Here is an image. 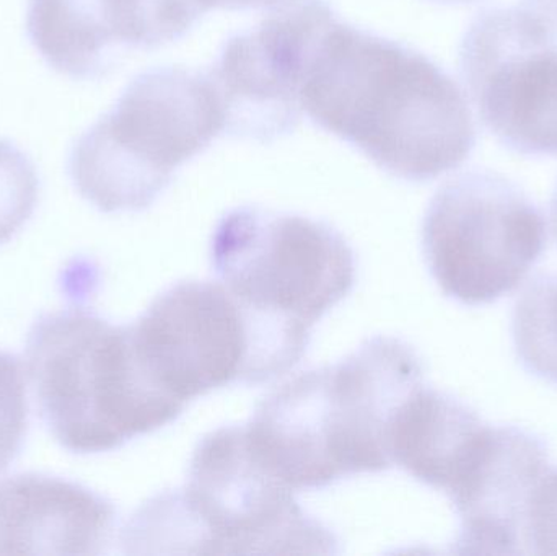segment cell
Returning <instances> with one entry per match:
<instances>
[{"label": "cell", "instance_id": "3957f363", "mask_svg": "<svg viewBox=\"0 0 557 556\" xmlns=\"http://www.w3.org/2000/svg\"><path fill=\"white\" fill-rule=\"evenodd\" d=\"M211 258L250 323L258 384L300 362L314 323L356 283L347 242L301 215L235 209L212 235Z\"/></svg>", "mask_w": 557, "mask_h": 556}, {"label": "cell", "instance_id": "ac0fdd59", "mask_svg": "<svg viewBox=\"0 0 557 556\" xmlns=\"http://www.w3.org/2000/svg\"><path fill=\"white\" fill-rule=\"evenodd\" d=\"M527 554L557 555V469L552 467L540 482L530 506Z\"/></svg>", "mask_w": 557, "mask_h": 556}, {"label": "cell", "instance_id": "9c48e42d", "mask_svg": "<svg viewBox=\"0 0 557 556\" xmlns=\"http://www.w3.org/2000/svg\"><path fill=\"white\" fill-rule=\"evenodd\" d=\"M461 69L486 126L504 143L557 156V41L539 13L497 10L463 41Z\"/></svg>", "mask_w": 557, "mask_h": 556}, {"label": "cell", "instance_id": "4fadbf2b", "mask_svg": "<svg viewBox=\"0 0 557 556\" xmlns=\"http://www.w3.org/2000/svg\"><path fill=\"white\" fill-rule=\"evenodd\" d=\"M114 506L58 477L22 473L0 483V555H100Z\"/></svg>", "mask_w": 557, "mask_h": 556}, {"label": "cell", "instance_id": "7a4b0ae2", "mask_svg": "<svg viewBox=\"0 0 557 556\" xmlns=\"http://www.w3.org/2000/svg\"><path fill=\"white\" fill-rule=\"evenodd\" d=\"M421 359L376 336L334 366L300 372L268 395L245 427L258 462L292 492L393 466L388 428L422 384Z\"/></svg>", "mask_w": 557, "mask_h": 556}, {"label": "cell", "instance_id": "7c38bea8", "mask_svg": "<svg viewBox=\"0 0 557 556\" xmlns=\"http://www.w3.org/2000/svg\"><path fill=\"white\" fill-rule=\"evenodd\" d=\"M548 470L539 440L517 428H494L483 459L451 498L461 521L458 554H527L530 506Z\"/></svg>", "mask_w": 557, "mask_h": 556}, {"label": "cell", "instance_id": "e0dca14e", "mask_svg": "<svg viewBox=\"0 0 557 556\" xmlns=\"http://www.w3.org/2000/svg\"><path fill=\"white\" fill-rule=\"evenodd\" d=\"M28 433V398L22 365L0 351V475L22 450Z\"/></svg>", "mask_w": 557, "mask_h": 556}, {"label": "cell", "instance_id": "ba28073f", "mask_svg": "<svg viewBox=\"0 0 557 556\" xmlns=\"http://www.w3.org/2000/svg\"><path fill=\"white\" fill-rule=\"evenodd\" d=\"M334 22L326 0H282L255 28L225 42L208 72L224 107L225 133L273 143L297 129L305 77Z\"/></svg>", "mask_w": 557, "mask_h": 556}, {"label": "cell", "instance_id": "44dd1931", "mask_svg": "<svg viewBox=\"0 0 557 556\" xmlns=\"http://www.w3.org/2000/svg\"><path fill=\"white\" fill-rule=\"evenodd\" d=\"M445 2H471V0H445Z\"/></svg>", "mask_w": 557, "mask_h": 556}, {"label": "cell", "instance_id": "ffe728a7", "mask_svg": "<svg viewBox=\"0 0 557 556\" xmlns=\"http://www.w3.org/2000/svg\"><path fill=\"white\" fill-rule=\"evenodd\" d=\"M552 231H553V237H555V242L557 244V191H556L555 199H553Z\"/></svg>", "mask_w": 557, "mask_h": 556}, {"label": "cell", "instance_id": "6da1fadb", "mask_svg": "<svg viewBox=\"0 0 557 556\" xmlns=\"http://www.w3.org/2000/svg\"><path fill=\"white\" fill-rule=\"evenodd\" d=\"M301 108L408 182L457 169L474 146L470 104L450 75L421 52L337 20L308 69Z\"/></svg>", "mask_w": 557, "mask_h": 556}, {"label": "cell", "instance_id": "d6986e66", "mask_svg": "<svg viewBox=\"0 0 557 556\" xmlns=\"http://www.w3.org/2000/svg\"><path fill=\"white\" fill-rule=\"evenodd\" d=\"M282 0H202L206 9H224V10H248L263 9V7H274Z\"/></svg>", "mask_w": 557, "mask_h": 556}, {"label": "cell", "instance_id": "52a82bcc", "mask_svg": "<svg viewBox=\"0 0 557 556\" xmlns=\"http://www.w3.org/2000/svg\"><path fill=\"white\" fill-rule=\"evenodd\" d=\"M545 237L542 214L506 180L487 173L445 183L422 227L432 276L467 306L516 291L542 255Z\"/></svg>", "mask_w": 557, "mask_h": 556}, {"label": "cell", "instance_id": "8fae6325", "mask_svg": "<svg viewBox=\"0 0 557 556\" xmlns=\"http://www.w3.org/2000/svg\"><path fill=\"white\" fill-rule=\"evenodd\" d=\"M206 12L202 0H28L26 32L54 71L91 81L131 49L182 38Z\"/></svg>", "mask_w": 557, "mask_h": 556}, {"label": "cell", "instance_id": "277c9868", "mask_svg": "<svg viewBox=\"0 0 557 556\" xmlns=\"http://www.w3.org/2000/svg\"><path fill=\"white\" fill-rule=\"evenodd\" d=\"M26 366L46 427L72 453L116 449L185 410L150 378L131 325L85 309L41 317L29 332Z\"/></svg>", "mask_w": 557, "mask_h": 556}, {"label": "cell", "instance_id": "8992f818", "mask_svg": "<svg viewBox=\"0 0 557 556\" xmlns=\"http://www.w3.org/2000/svg\"><path fill=\"white\" fill-rule=\"evenodd\" d=\"M222 133L225 111L209 74L150 69L78 137L69 173L78 193L100 211H143L183 163Z\"/></svg>", "mask_w": 557, "mask_h": 556}, {"label": "cell", "instance_id": "2e32d148", "mask_svg": "<svg viewBox=\"0 0 557 556\" xmlns=\"http://www.w3.org/2000/svg\"><path fill=\"white\" fill-rule=\"evenodd\" d=\"M39 178L28 156L0 139V244L9 242L35 212Z\"/></svg>", "mask_w": 557, "mask_h": 556}, {"label": "cell", "instance_id": "30bf717a", "mask_svg": "<svg viewBox=\"0 0 557 556\" xmlns=\"http://www.w3.org/2000/svg\"><path fill=\"white\" fill-rule=\"evenodd\" d=\"M131 332L150 378L185 407L234 382L257 384L250 323L221 281L176 284Z\"/></svg>", "mask_w": 557, "mask_h": 556}, {"label": "cell", "instance_id": "5bb4252c", "mask_svg": "<svg viewBox=\"0 0 557 556\" xmlns=\"http://www.w3.org/2000/svg\"><path fill=\"white\" fill-rule=\"evenodd\" d=\"M491 433L493 427L473 410L421 384L393 415L389 456L409 475L451 498L480 462Z\"/></svg>", "mask_w": 557, "mask_h": 556}, {"label": "cell", "instance_id": "5b68a950", "mask_svg": "<svg viewBox=\"0 0 557 556\" xmlns=\"http://www.w3.org/2000/svg\"><path fill=\"white\" fill-rule=\"evenodd\" d=\"M124 544L182 545L201 555H330L337 542L258 462L245 427H225L196 447L185 490L134 516Z\"/></svg>", "mask_w": 557, "mask_h": 556}, {"label": "cell", "instance_id": "9a60e30c", "mask_svg": "<svg viewBox=\"0 0 557 556\" xmlns=\"http://www.w3.org/2000/svg\"><path fill=\"white\" fill-rule=\"evenodd\" d=\"M513 342L527 369L557 384V273L536 277L520 297Z\"/></svg>", "mask_w": 557, "mask_h": 556}]
</instances>
